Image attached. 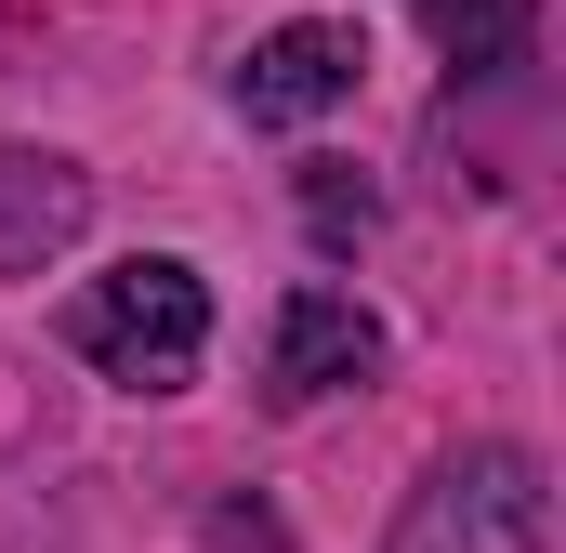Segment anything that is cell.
Returning <instances> with one entry per match:
<instances>
[{
	"label": "cell",
	"instance_id": "2",
	"mask_svg": "<svg viewBox=\"0 0 566 553\" xmlns=\"http://www.w3.org/2000/svg\"><path fill=\"white\" fill-rule=\"evenodd\" d=\"M541 528H554L541 461L488 435V448H448L422 488H409V514H396L382 553H541Z\"/></svg>",
	"mask_w": 566,
	"mask_h": 553
},
{
	"label": "cell",
	"instance_id": "1",
	"mask_svg": "<svg viewBox=\"0 0 566 553\" xmlns=\"http://www.w3.org/2000/svg\"><path fill=\"white\" fill-rule=\"evenodd\" d=\"M66 343H80L119 396H185L198 356H211V290H198V264H171V251H133V264L80 276Z\"/></svg>",
	"mask_w": 566,
	"mask_h": 553
},
{
	"label": "cell",
	"instance_id": "6",
	"mask_svg": "<svg viewBox=\"0 0 566 553\" xmlns=\"http://www.w3.org/2000/svg\"><path fill=\"white\" fill-rule=\"evenodd\" d=\"M409 13L448 40V66H461V80H501V66L541 40V0H409Z\"/></svg>",
	"mask_w": 566,
	"mask_h": 553
},
{
	"label": "cell",
	"instance_id": "3",
	"mask_svg": "<svg viewBox=\"0 0 566 553\" xmlns=\"http://www.w3.org/2000/svg\"><path fill=\"white\" fill-rule=\"evenodd\" d=\"M356 80H369V40L343 13H290V27L251 40V66H238V119L251 133H303V119L356 106Z\"/></svg>",
	"mask_w": 566,
	"mask_h": 553
},
{
	"label": "cell",
	"instance_id": "7",
	"mask_svg": "<svg viewBox=\"0 0 566 553\" xmlns=\"http://www.w3.org/2000/svg\"><path fill=\"white\" fill-rule=\"evenodd\" d=\"M369 211H382V198H369L343 158H303V225H316V238H369Z\"/></svg>",
	"mask_w": 566,
	"mask_h": 553
},
{
	"label": "cell",
	"instance_id": "4",
	"mask_svg": "<svg viewBox=\"0 0 566 553\" xmlns=\"http://www.w3.org/2000/svg\"><path fill=\"white\" fill-rule=\"evenodd\" d=\"M382 316L356 303V290H290L277 330H264V396L277 409H316V396H356V383H382Z\"/></svg>",
	"mask_w": 566,
	"mask_h": 553
},
{
	"label": "cell",
	"instance_id": "5",
	"mask_svg": "<svg viewBox=\"0 0 566 553\" xmlns=\"http://www.w3.org/2000/svg\"><path fill=\"white\" fill-rule=\"evenodd\" d=\"M80 225H93V171L53 158V145H0V276L66 264Z\"/></svg>",
	"mask_w": 566,
	"mask_h": 553
}]
</instances>
